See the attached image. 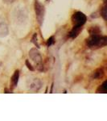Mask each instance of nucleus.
<instances>
[{"label":"nucleus","mask_w":107,"mask_h":121,"mask_svg":"<svg viewBox=\"0 0 107 121\" xmlns=\"http://www.w3.org/2000/svg\"><path fill=\"white\" fill-rule=\"evenodd\" d=\"M103 75H104V71H103V69L102 68H99V69H97L93 73L92 78L93 79H99V78H102Z\"/></svg>","instance_id":"obj_10"},{"label":"nucleus","mask_w":107,"mask_h":121,"mask_svg":"<svg viewBox=\"0 0 107 121\" xmlns=\"http://www.w3.org/2000/svg\"><path fill=\"white\" fill-rule=\"evenodd\" d=\"M106 91H107V82L105 81L101 86H99V88L98 89L97 91V93H103V94H106Z\"/></svg>","instance_id":"obj_11"},{"label":"nucleus","mask_w":107,"mask_h":121,"mask_svg":"<svg viewBox=\"0 0 107 121\" xmlns=\"http://www.w3.org/2000/svg\"><path fill=\"white\" fill-rule=\"evenodd\" d=\"M86 44L89 48L93 49L102 48L107 44V37L102 36V33L91 34L90 36L86 40Z\"/></svg>","instance_id":"obj_1"},{"label":"nucleus","mask_w":107,"mask_h":121,"mask_svg":"<svg viewBox=\"0 0 107 121\" xmlns=\"http://www.w3.org/2000/svg\"><path fill=\"white\" fill-rule=\"evenodd\" d=\"M32 42L33 44H34L36 47H37L38 48H40V44H38V41H37V34H36V33H35V34L33 35L32 39Z\"/></svg>","instance_id":"obj_13"},{"label":"nucleus","mask_w":107,"mask_h":121,"mask_svg":"<svg viewBox=\"0 0 107 121\" xmlns=\"http://www.w3.org/2000/svg\"><path fill=\"white\" fill-rule=\"evenodd\" d=\"M19 70H15L14 74L12 75L11 79V85L13 88L17 86L18 85V82H19Z\"/></svg>","instance_id":"obj_8"},{"label":"nucleus","mask_w":107,"mask_h":121,"mask_svg":"<svg viewBox=\"0 0 107 121\" xmlns=\"http://www.w3.org/2000/svg\"><path fill=\"white\" fill-rule=\"evenodd\" d=\"M35 11H36V16L37 19V21L40 25H42L43 21H44V12H45V9H44V5H42L39 1L35 2Z\"/></svg>","instance_id":"obj_4"},{"label":"nucleus","mask_w":107,"mask_h":121,"mask_svg":"<svg viewBox=\"0 0 107 121\" xmlns=\"http://www.w3.org/2000/svg\"><path fill=\"white\" fill-rule=\"evenodd\" d=\"M25 64H26L27 67H28V69L31 70V71H34V70H35L34 67H33V66L32 65V64H31L30 62H29V60H26V62H25Z\"/></svg>","instance_id":"obj_16"},{"label":"nucleus","mask_w":107,"mask_h":121,"mask_svg":"<svg viewBox=\"0 0 107 121\" xmlns=\"http://www.w3.org/2000/svg\"><path fill=\"white\" fill-rule=\"evenodd\" d=\"M15 19L18 22H21L23 23V21L26 20V18H27V14L25 12L24 9H21V10H16V13L15 14Z\"/></svg>","instance_id":"obj_6"},{"label":"nucleus","mask_w":107,"mask_h":121,"mask_svg":"<svg viewBox=\"0 0 107 121\" xmlns=\"http://www.w3.org/2000/svg\"><path fill=\"white\" fill-rule=\"evenodd\" d=\"M101 15L102 16V18L106 20V4H104V7L102 8L101 11Z\"/></svg>","instance_id":"obj_14"},{"label":"nucleus","mask_w":107,"mask_h":121,"mask_svg":"<svg viewBox=\"0 0 107 121\" xmlns=\"http://www.w3.org/2000/svg\"><path fill=\"white\" fill-rule=\"evenodd\" d=\"M89 33L91 34H99L101 32V30L99 28V27H92L90 29H89Z\"/></svg>","instance_id":"obj_12"},{"label":"nucleus","mask_w":107,"mask_h":121,"mask_svg":"<svg viewBox=\"0 0 107 121\" xmlns=\"http://www.w3.org/2000/svg\"><path fill=\"white\" fill-rule=\"evenodd\" d=\"M82 27H74L72 29V31L69 33V36L71 38H76L80 34V32L82 31Z\"/></svg>","instance_id":"obj_9"},{"label":"nucleus","mask_w":107,"mask_h":121,"mask_svg":"<svg viewBox=\"0 0 107 121\" xmlns=\"http://www.w3.org/2000/svg\"><path fill=\"white\" fill-rule=\"evenodd\" d=\"M87 20V17L84 13L77 11L72 16V22L74 27H82Z\"/></svg>","instance_id":"obj_3"},{"label":"nucleus","mask_w":107,"mask_h":121,"mask_svg":"<svg viewBox=\"0 0 107 121\" xmlns=\"http://www.w3.org/2000/svg\"><path fill=\"white\" fill-rule=\"evenodd\" d=\"M8 33L9 30L7 25L3 21H0V36L1 37H5V36H7L8 35Z\"/></svg>","instance_id":"obj_7"},{"label":"nucleus","mask_w":107,"mask_h":121,"mask_svg":"<svg viewBox=\"0 0 107 121\" xmlns=\"http://www.w3.org/2000/svg\"><path fill=\"white\" fill-rule=\"evenodd\" d=\"M15 1H16V0H3V2H4L5 3H7V4H11V3H13Z\"/></svg>","instance_id":"obj_17"},{"label":"nucleus","mask_w":107,"mask_h":121,"mask_svg":"<svg viewBox=\"0 0 107 121\" xmlns=\"http://www.w3.org/2000/svg\"><path fill=\"white\" fill-rule=\"evenodd\" d=\"M54 42H55V40H54V36H51L49 39L48 40V42H47V45L48 47L51 46L52 44H54Z\"/></svg>","instance_id":"obj_15"},{"label":"nucleus","mask_w":107,"mask_h":121,"mask_svg":"<svg viewBox=\"0 0 107 121\" xmlns=\"http://www.w3.org/2000/svg\"><path fill=\"white\" fill-rule=\"evenodd\" d=\"M29 56L34 62L35 66L36 69L39 71H43L44 70V65H43V60L42 56L40 55V51L36 48H33L29 51Z\"/></svg>","instance_id":"obj_2"},{"label":"nucleus","mask_w":107,"mask_h":121,"mask_svg":"<svg viewBox=\"0 0 107 121\" xmlns=\"http://www.w3.org/2000/svg\"><path fill=\"white\" fill-rule=\"evenodd\" d=\"M28 89L32 91H38L42 86V82L39 78L29 79L28 82Z\"/></svg>","instance_id":"obj_5"}]
</instances>
